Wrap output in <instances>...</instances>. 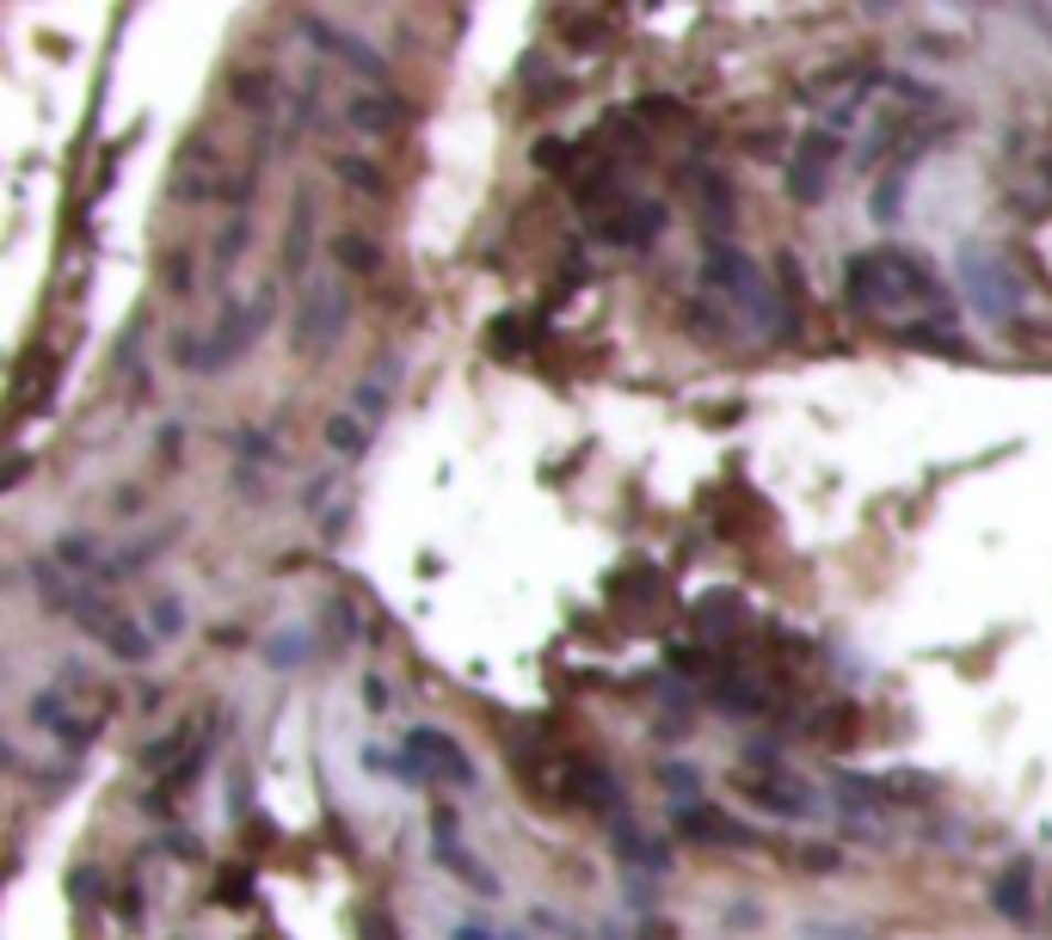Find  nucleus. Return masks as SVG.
Wrapping results in <instances>:
<instances>
[{"instance_id":"1","label":"nucleus","mask_w":1052,"mask_h":940,"mask_svg":"<svg viewBox=\"0 0 1052 940\" xmlns=\"http://www.w3.org/2000/svg\"><path fill=\"white\" fill-rule=\"evenodd\" d=\"M843 301H850L856 313H899L911 308V301H923V308H936L942 320H948V289H942V277L923 265V258H911L905 246H880V253H862L843 265Z\"/></svg>"},{"instance_id":"2","label":"nucleus","mask_w":1052,"mask_h":940,"mask_svg":"<svg viewBox=\"0 0 1052 940\" xmlns=\"http://www.w3.org/2000/svg\"><path fill=\"white\" fill-rule=\"evenodd\" d=\"M702 284L721 289L726 301H738V313H745L751 327H764L769 339H794V327H800V320H794V301L782 296V289H769V277L757 271V258L733 241H708Z\"/></svg>"},{"instance_id":"3","label":"nucleus","mask_w":1052,"mask_h":940,"mask_svg":"<svg viewBox=\"0 0 1052 940\" xmlns=\"http://www.w3.org/2000/svg\"><path fill=\"white\" fill-rule=\"evenodd\" d=\"M272 313H277V289L265 284V289H253V308H246V301H229V308H222V320L210 332H179V363H185V370H198V375H222L234 363V356H246L253 351V339H259L265 327H272Z\"/></svg>"},{"instance_id":"4","label":"nucleus","mask_w":1052,"mask_h":940,"mask_svg":"<svg viewBox=\"0 0 1052 940\" xmlns=\"http://www.w3.org/2000/svg\"><path fill=\"white\" fill-rule=\"evenodd\" d=\"M960 289H966V301H973V313H979L985 327H1009V320L1022 313V284H1016V271H1009L997 253H985V246H960Z\"/></svg>"},{"instance_id":"5","label":"nucleus","mask_w":1052,"mask_h":940,"mask_svg":"<svg viewBox=\"0 0 1052 940\" xmlns=\"http://www.w3.org/2000/svg\"><path fill=\"white\" fill-rule=\"evenodd\" d=\"M74 621L87 627V633L117 658V664H148V652H155V633H148L142 621H130V615L117 609L111 597H99V585L81 590V602H74Z\"/></svg>"},{"instance_id":"6","label":"nucleus","mask_w":1052,"mask_h":940,"mask_svg":"<svg viewBox=\"0 0 1052 940\" xmlns=\"http://www.w3.org/2000/svg\"><path fill=\"white\" fill-rule=\"evenodd\" d=\"M837 160H843V136L837 129H807L800 142H794L788 167H782V185H788V197L800 203V210H812V203H825V191H831V172Z\"/></svg>"},{"instance_id":"7","label":"nucleus","mask_w":1052,"mask_h":940,"mask_svg":"<svg viewBox=\"0 0 1052 940\" xmlns=\"http://www.w3.org/2000/svg\"><path fill=\"white\" fill-rule=\"evenodd\" d=\"M346 313H351V301H346V289L332 284V277H315V284L302 289V301H296V351H327L332 339H339V332H346Z\"/></svg>"},{"instance_id":"8","label":"nucleus","mask_w":1052,"mask_h":940,"mask_svg":"<svg viewBox=\"0 0 1052 940\" xmlns=\"http://www.w3.org/2000/svg\"><path fill=\"white\" fill-rule=\"evenodd\" d=\"M229 191V172H222V148L216 136H191L173 160V197L179 203H210Z\"/></svg>"},{"instance_id":"9","label":"nucleus","mask_w":1052,"mask_h":940,"mask_svg":"<svg viewBox=\"0 0 1052 940\" xmlns=\"http://www.w3.org/2000/svg\"><path fill=\"white\" fill-rule=\"evenodd\" d=\"M665 222H671V210H665L659 197H628L616 215L592 222V234H597V241H609V246H652L665 234Z\"/></svg>"},{"instance_id":"10","label":"nucleus","mask_w":1052,"mask_h":940,"mask_svg":"<svg viewBox=\"0 0 1052 940\" xmlns=\"http://www.w3.org/2000/svg\"><path fill=\"white\" fill-rule=\"evenodd\" d=\"M31 726L50 731V738H56L62 750H87V744L99 738V719L74 713L62 688H38V695H31Z\"/></svg>"},{"instance_id":"11","label":"nucleus","mask_w":1052,"mask_h":940,"mask_svg":"<svg viewBox=\"0 0 1052 940\" xmlns=\"http://www.w3.org/2000/svg\"><path fill=\"white\" fill-rule=\"evenodd\" d=\"M401 750L406 756H418V769L432 775V781H456V787H468L475 781V762H468V756H461V744L456 738H444V731H432V726H413L401 738Z\"/></svg>"},{"instance_id":"12","label":"nucleus","mask_w":1052,"mask_h":940,"mask_svg":"<svg viewBox=\"0 0 1052 940\" xmlns=\"http://www.w3.org/2000/svg\"><path fill=\"white\" fill-rule=\"evenodd\" d=\"M738 793L751 805H764L769 818H812V787L794 781V775L769 769V775H738Z\"/></svg>"},{"instance_id":"13","label":"nucleus","mask_w":1052,"mask_h":940,"mask_svg":"<svg viewBox=\"0 0 1052 940\" xmlns=\"http://www.w3.org/2000/svg\"><path fill=\"white\" fill-rule=\"evenodd\" d=\"M690 197H695V222L708 228V241H726V234H733V222H738L733 185H726L721 172L695 167V172H690Z\"/></svg>"},{"instance_id":"14","label":"nucleus","mask_w":1052,"mask_h":940,"mask_svg":"<svg viewBox=\"0 0 1052 940\" xmlns=\"http://www.w3.org/2000/svg\"><path fill=\"white\" fill-rule=\"evenodd\" d=\"M432 848H437V861H444V867L456 873L461 885H468V891H480V898H499V879H492V873L456 842V818H449L444 805H437V836H432Z\"/></svg>"},{"instance_id":"15","label":"nucleus","mask_w":1052,"mask_h":940,"mask_svg":"<svg viewBox=\"0 0 1052 940\" xmlns=\"http://www.w3.org/2000/svg\"><path fill=\"white\" fill-rule=\"evenodd\" d=\"M346 124L363 129V136H394V129L413 124V111L394 93H346Z\"/></svg>"},{"instance_id":"16","label":"nucleus","mask_w":1052,"mask_h":940,"mask_svg":"<svg viewBox=\"0 0 1052 940\" xmlns=\"http://www.w3.org/2000/svg\"><path fill=\"white\" fill-rule=\"evenodd\" d=\"M991 910L1003 922H1034V861H1009L991 885Z\"/></svg>"},{"instance_id":"17","label":"nucleus","mask_w":1052,"mask_h":940,"mask_svg":"<svg viewBox=\"0 0 1052 940\" xmlns=\"http://www.w3.org/2000/svg\"><path fill=\"white\" fill-rule=\"evenodd\" d=\"M690 621L702 627L708 640L738 633V621H745V597H738V590H708L702 602H690Z\"/></svg>"},{"instance_id":"18","label":"nucleus","mask_w":1052,"mask_h":940,"mask_svg":"<svg viewBox=\"0 0 1052 940\" xmlns=\"http://www.w3.org/2000/svg\"><path fill=\"white\" fill-rule=\"evenodd\" d=\"M671 824H678V836L695 842V848H721V842H738V830L726 824L721 812H708V805H678V812H671Z\"/></svg>"},{"instance_id":"19","label":"nucleus","mask_w":1052,"mask_h":940,"mask_svg":"<svg viewBox=\"0 0 1052 940\" xmlns=\"http://www.w3.org/2000/svg\"><path fill=\"white\" fill-rule=\"evenodd\" d=\"M31 585H38V602L56 609V615H74V602H81L68 566H56V559H31Z\"/></svg>"},{"instance_id":"20","label":"nucleus","mask_w":1052,"mask_h":940,"mask_svg":"<svg viewBox=\"0 0 1052 940\" xmlns=\"http://www.w3.org/2000/svg\"><path fill=\"white\" fill-rule=\"evenodd\" d=\"M714 701H721L726 713H745V719H757V713L776 707V695H769L757 676H721V688H714Z\"/></svg>"},{"instance_id":"21","label":"nucleus","mask_w":1052,"mask_h":940,"mask_svg":"<svg viewBox=\"0 0 1052 940\" xmlns=\"http://www.w3.org/2000/svg\"><path fill=\"white\" fill-rule=\"evenodd\" d=\"M868 215H874L880 228H899V215H905V167H886L868 191Z\"/></svg>"},{"instance_id":"22","label":"nucleus","mask_w":1052,"mask_h":940,"mask_svg":"<svg viewBox=\"0 0 1052 940\" xmlns=\"http://www.w3.org/2000/svg\"><path fill=\"white\" fill-rule=\"evenodd\" d=\"M327 449L332 456H346V461L370 456V425H363L358 413H332L327 418Z\"/></svg>"},{"instance_id":"23","label":"nucleus","mask_w":1052,"mask_h":940,"mask_svg":"<svg viewBox=\"0 0 1052 940\" xmlns=\"http://www.w3.org/2000/svg\"><path fill=\"white\" fill-rule=\"evenodd\" d=\"M351 413H358L363 425H375V418L389 413V363H382V370H370L358 387H351Z\"/></svg>"},{"instance_id":"24","label":"nucleus","mask_w":1052,"mask_h":940,"mask_svg":"<svg viewBox=\"0 0 1052 940\" xmlns=\"http://www.w3.org/2000/svg\"><path fill=\"white\" fill-rule=\"evenodd\" d=\"M246 241H253V222L246 215H234L229 228L216 234V253H210V265H216V277H229L234 265H241V253H246Z\"/></svg>"},{"instance_id":"25","label":"nucleus","mask_w":1052,"mask_h":940,"mask_svg":"<svg viewBox=\"0 0 1052 940\" xmlns=\"http://www.w3.org/2000/svg\"><path fill=\"white\" fill-rule=\"evenodd\" d=\"M332 172H339V185H351L358 197H382V172L370 167V160H358V154H339L332 160Z\"/></svg>"},{"instance_id":"26","label":"nucleus","mask_w":1052,"mask_h":940,"mask_svg":"<svg viewBox=\"0 0 1052 940\" xmlns=\"http://www.w3.org/2000/svg\"><path fill=\"white\" fill-rule=\"evenodd\" d=\"M332 258H339V265H346V271H375V265H382V253H375L370 241H363V234H339V241H332Z\"/></svg>"},{"instance_id":"27","label":"nucleus","mask_w":1052,"mask_h":940,"mask_svg":"<svg viewBox=\"0 0 1052 940\" xmlns=\"http://www.w3.org/2000/svg\"><path fill=\"white\" fill-rule=\"evenodd\" d=\"M234 105H241V111H272V74L265 68L234 74Z\"/></svg>"},{"instance_id":"28","label":"nucleus","mask_w":1052,"mask_h":940,"mask_svg":"<svg viewBox=\"0 0 1052 940\" xmlns=\"http://www.w3.org/2000/svg\"><path fill=\"white\" fill-rule=\"evenodd\" d=\"M616 848H621L628 867H647V873H665V861H671L659 842H647V836H616Z\"/></svg>"},{"instance_id":"29","label":"nucleus","mask_w":1052,"mask_h":940,"mask_svg":"<svg viewBox=\"0 0 1052 940\" xmlns=\"http://www.w3.org/2000/svg\"><path fill=\"white\" fill-rule=\"evenodd\" d=\"M308 228H315V203H296V215H289V271L308 265Z\"/></svg>"},{"instance_id":"30","label":"nucleus","mask_w":1052,"mask_h":940,"mask_svg":"<svg viewBox=\"0 0 1052 940\" xmlns=\"http://www.w3.org/2000/svg\"><path fill=\"white\" fill-rule=\"evenodd\" d=\"M179 627H185V602H179V597H155V609H148V633H155V640H173Z\"/></svg>"},{"instance_id":"31","label":"nucleus","mask_w":1052,"mask_h":940,"mask_svg":"<svg viewBox=\"0 0 1052 940\" xmlns=\"http://www.w3.org/2000/svg\"><path fill=\"white\" fill-rule=\"evenodd\" d=\"M659 781H665V793L678 799V805H702V799H695V781H702V775H695V769H683V762H665Z\"/></svg>"},{"instance_id":"32","label":"nucleus","mask_w":1052,"mask_h":940,"mask_svg":"<svg viewBox=\"0 0 1052 940\" xmlns=\"http://www.w3.org/2000/svg\"><path fill=\"white\" fill-rule=\"evenodd\" d=\"M530 160H535L542 172H566V167H573V148H566L561 136H549V142H535V148H530Z\"/></svg>"},{"instance_id":"33","label":"nucleus","mask_w":1052,"mask_h":940,"mask_svg":"<svg viewBox=\"0 0 1052 940\" xmlns=\"http://www.w3.org/2000/svg\"><path fill=\"white\" fill-rule=\"evenodd\" d=\"M449 940H518V934H504V928H492V922H456Z\"/></svg>"},{"instance_id":"34","label":"nucleus","mask_w":1052,"mask_h":940,"mask_svg":"<svg viewBox=\"0 0 1052 940\" xmlns=\"http://www.w3.org/2000/svg\"><path fill=\"white\" fill-rule=\"evenodd\" d=\"M640 940H678V934H671L665 916H647V922H640Z\"/></svg>"},{"instance_id":"35","label":"nucleus","mask_w":1052,"mask_h":940,"mask_svg":"<svg viewBox=\"0 0 1052 940\" xmlns=\"http://www.w3.org/2000/svg\"><path fill=\"white\" fill-rule=\"evenodd\" d=\"M241 449H246V456H259V461H265V456H272V442H265V437H259V430H241Z\"/></svg>"},{"instance_id":"36","label":"nucleus","mask_w":1052,"mask_h":940,"mask_svg":"<svg viewBox=\"0 0 1052 940\" xmlns=\"http://www.w3.org/2000/svg\"><path fill=\"white\" fill-rule=\"evenodd\" d=\"M25 473H31V456H13V468H7V492H13V485L25 480Z\"/></svg>"}]
</instances>
